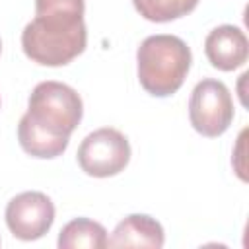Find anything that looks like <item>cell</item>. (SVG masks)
I'll list each match as a JSON object with an SVG mask.
<instances>
[{"instance_id": "1", "label": "cell", "mask_w": 249, "mask_h": 249, "mask_svg": "<svg viewBox=\"0 0 249 249\" xmlns=\"http://www.w3.org/2000/svg\"><path fill=\"white\" fill-rule=\"evenodd\" d=\"M88 31L84 8H35V18L21 31L27 58L43 66H64L84 53Z\"/></svg>"}, {"instance_id": "2", "label": "cell", "mask_w": 249, "mask_h": 249, "mask_svg": "<svg viewBox=\"0 0 249 249\" xmlns=\"http://www.w3.org/2000/svg\"><path fill=\"white\" fill-rule=\"evenodd\" d=\"M191 49L177 35L158 33L146 37L136 51L140 86L154 97L173 95L191 68Z\"/></svg>"}, {"instance_id": "3", "label": "cell", "mask_w": 249, "mask_h": 249, "mask_svg": "<svg viewBox=\"0 0 249 249\" xmlns=\"http://www.w3.org/2000/svg\"><path fill=\"white\" fill-rule=\"evenodd\" d=\"M27 115L54 136H70L82 121L84 103L74 88L62 82H39L27 99Z\"/></svg>"}, {"instance_id": "4", "label": "cell", "mask_w": 249, "mask_h": 249, "mask_svg": "<svg viewBox=\"0 0 249 249\" xmlns=\"http://www.w3.org/2000/svg\"><path fill=\"white\" fill-rule=\"evenodd\" d=\"M233 115L231 93L224 82L204 78L193 88L189 99V121L198 134L208 138L224 134L231 124Z\"/></svg>"}, {"instance_id": "5", "label": "cell", "mask_w": 249, "mask_h": 249, "mask_svg": "<svg viewBox=\"0 0 249 249\" xmlns=\"http://www.w3.org/2000/svg\"><path fill=\"white\" fill-rule=\"evenodd\" d=\"M78 165L91 177H113L121 173L130 161L128 138L111 126L89 132L78 148Z\"/></svg>"}, {"instance_id": "6", "label": "cell", "mask_w": 249, "mask_h": 249, "mask_svg": "<svg viewBox=\"0 0 249 249\" xmlns=\"http://www.w3.org/2000/svg\"><path fill=\"white\" fill-rule=\"evenodd\" d=\"M4 216L14 237L35 241L51 230L54 222V204L41 191H25L8 202Z\"/></svg>"}, {"instance_id": "7", "label": "cell", "mask_w": 249, "mask_h": 249, "mask_svg": "<svg viewBox=\"0 0 249 249\" xmlns=\"http://www.w3.org/2000/svg\"><path fill=\"white\" fill-rule=\"evenodd\" d=\"M204 54L214 68L231 72L247 62L249 41L239 27L228 23L218 25L204 39Z\"/></svg>"}, {"instance_id": "8", "label": "cell", "mask_w": 249, "mask_h": 249, "mask_svg": "<svg viewBox=\"0 0 249 249\" xmlns=\"http://www.w3.org/2000/svg\"><path fill=\"white\" fill-rule=\"evenodd\" d=\"M165 243L161 224L148 214H130L117 224L107 247H152L160 249Z\"/></svg>"}, {"instance_id": "9", "label": "cell", "mask_w": 249, "mask_h": 249, "mask_svg": "<svg viewBox=\"0 0 249 249\" xmlns=\"http://www.w3.org/2000/svg\"><path fill=\"white\" fill-rule=\"evenodd\" d=\"M18 140L25 154L41 160H53V158H58L68 148L70 136H54L43 130L25 113L18 124Z\"/></svg>"}, {"instance_id": "10", "label": "cell", "mask_w": 249, "mask_h": 249, "mask_svg": "<svg viewBox=\"0 0 249 249\" xmlns=\"http://www.w3.org/2000/svg\"><path fill=\"white\" fill-rule=\"evenodd\" d=\"M56 245L60 249H103L107 247V230L95 220L76 218L60 230Z\"/></svg>"}, {"instance_id": "11", "label": "cell", "mask_w": 249, "mask_h": 249, "mask_svg": "<svg viewBox=\"0 0 249 249\" xmlns=\"http://www.w3.org/2000/svg\"><path fill=\"white\" fill-rule=\"evenodd\" d=\"M132 4L144 19L165 23L191 14L198 0H132Z\"/></svg>"}, {"instance_id": "12", "label": "cell", "mask_w": 249, "mask_h": 249, "mask_svg": "<svg viewBox=\"0 0 249 249\" xmlns=\"http://www.w3.org/2000/svg\"><path fill=\"white\" fill-rule=\"evenodd\" d=\"M0 53H2V41H0Z\"/></svg>"}, {"instance_id": "13", "label": "cell", "mask_w": 249, "mask_h": 249, "mask_svg": "<svg viewBox=\"0 0 249 249\" xmlns=\"http://www.w3.org/2000/svg\"><path fill=\"white\" fill-rule=\"evenodd\" d=\"M0 243H2V241H0Z\"/></svg>"}]
</instances>
